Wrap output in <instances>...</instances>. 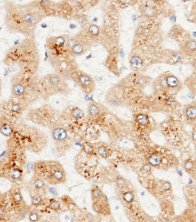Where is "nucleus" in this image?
I'll use <instances>...</instances> for the list:
<instances>
[{"label": "nucleus", "mask_w": 196, "mask_h": 222, "mask_svg": "<svg viewBox=\"0 0 196 222\" xmlns=\"http://www.w3.org/2000/svg\"><path fill=\"white\" fill-rule=\"evenodd\" d=\"M42 97H50L57 93L64 92V79L59 74H47L40 83Z\"/></svg>", "instance_id": "nucleus-6"}, {"label": "nucleus", "mask_w": 196, "mask_h": 222, "mask_svg": "<svg viewBox=\"0 0 196 222\" xmlns=\"http://www.w3.org/2000/svg\"><path fill=\"white\" fill-rule=\"evenodd\" d=\"M31 198V207L36 208L37 209L42 208L45 206V203L46 200V196L42 195H33Z\"/></svg>", "instance_id": "nucleus-14"}, {"label": "nucleus", "mask_w": 196, "mask_h": 222, "mask_svg": "<svg viewBox=\"0 0 196 222\" xmlns=\"http://www.w3.org/2000/svg\"><path fill=\"white\" fill-rule=\"evenodd\" d=\"M135 120L141 126H147L149 124V118L144 114H139L135 117Z\"/></svg>", "instance_id": "nucleus-26"}, {"label": "nucleus", "mask_w": 196, "mask_h": 222, "mask_svg": "<svg viewBox=\"0 0 196 222\" xmlns=\"http://www.w3.org/2000/svg\"><path fill=\"white\" fill-rule=\"evenodd\" d=\"M97 20H98L97 18H95L93 19V22H96V21H97Z\"/></svg>", "instance_id": "nucleus-41"}, {"label": "nucleus", "mask_w": 196, "mask_h": 222, "mask_svg": "<svg viewBox=\"0 0 196 222\" xmlns=\"http://www.w3.org/2000/svg\"><path fill=\"white\" fill-rule=\"evenodd\" d=\"M166 81H167V84L169 86V87L171 88H178L181 87V82L178 79V78H176L175 76L174 75H167L166 76Z\"/></svg>", "instance_id": "nucleus-18"}, {"label": "nucleus", "mask_w": 196, "mask_h": 222, "mask_svg": "<svg viewBox=\"0 0 196 222\" xmlns=\"http://www.w3.org/2000/svg\"><path fill=\"white\" fill-rule=\"evenodd\" d=\"M9 201L15 213L19 218L23 219L27 216L28 210L31 206H28L25 201L19 184L15 183V186L11 188L9 192Z\"/></svg>", "instance_id": "nucleus-7"}, {"label": "nucleus", "mask_w": 196, "mask_h": 222, "mask_svg": "<svg viewBox=\"0 0 196 222\" xmlns=\"http://www.w3.org/2000/svg\"><path fill=\"white\" fill-rule=\"evenodd\" d=\"M83 150L84 151V153H86L87 155H95L96 154V151H95V148L94 147L89 144V143H84V146H83Z\"/></svg>", "instance_id": "nucleus-30"}, {"label": "nucleus", "mask_w": 196, "mask_h": 222, "mask_svg": "<svg viewBox=\"0 0 196 222\" xmlns=\"http://www.w3.org/2000/svg\"><path fill=\"white\" fill-rule=\"evenodd\" d=\"M57 112L49 105H43L37 108H31L27 111L25 119L40 127H49L57 122Z\"/></svg>", "instance_id": "nucleus-5"}, {"label": "nucleus", "mask_w": 196, "mask_h": 222, "mask_svg": "<svg viewBox=\"0 0 196 222\" xmlns=\"http://www.w3.org/2000/svg\"><path fill=\"white\" fill-rule=\"evenodd\" d=\"M69 27H70L71 29H73V28H76V25H74V24H70Z\"/></svg>", "instance_id": "nucleus-39"}, {"label": "nucleus", "mask_w": 196, "mask_h": 222, "mask_svg": "<svg viewBox=\"0 0 196 222\" xmlns=\"http://www.w3.org/2000/svg\"><path fill=\"white\" fill-rule=\"evenodd\" d=\"M88 32L89 34L92 36V37H98L99 33H100V28L99 26H97L96 25H90L89 27H88Z\"/></svg>", "instance_id": "nucleus-29"}, {"label": "nucleus", "mask_w": 196, "mask_h": 222, "mask_svg": "<svg viewBox=\"0 0 196 222\" xmlns=\"http://www.w3.org/2000/svg\"><path fill=\"white\" fill-rule=\"evenodd\" d=\"M48 128L50 129L51 138L56 144V147L57 151L61 152L65 150L66 147V143L68 141V132L65 127L63 124L57 121L52 126H50Z\"/></svg>", "instance_id": "nucleus-9"}, {"label": "nucleus", "mask_w": 196, "mask_h": 222, "mask_svg": "<svg viewBox=\"0 0 196 222\" xmlns=\"http://www.w3.org/2000/svg\"><path fill=\"white\" fill-rule=\"evenodd\" d=\"M86 51V47L84 46V43L80 42L77 40V42L75 44V46L70 49V53L73 56H81L83 55L84 52Z\"/></svg>", "instance_id": "nucleus-16"}, {"label": "nucleus", "mask_w": 196, "mask_h": 222, "mask_svg": "<svg viewBox=\"0 0 196 222\" xmlns=\"http://www.w3.org/2000/svg\"><path fill=\"white\" fill-rule=\"evenodd\" d=\"M130 65L133 68H140L143 66V59L139 56H132L130 58Z\"/></svg>", "instance_id": "nucleus-23"}, {"label": "nucleus", "mask_w": 196, "mask_h": 222, "mask_svg": "<svg viewBox=\"0 0 196 222\" xmlns=\"http://www.w3.org/2000/svg\"><path fill=\"white\" fill-rule=\"evenodd\" d=\"M96 153L100 157L107 159L111 155V150H109V148L105 146H99L96 148Z\"/></svg>", "instance_id": "nucleus-20"}, {"label": "nucleus", "mask_w": 196, "mask_h": 222, "mask_svg": "<svg viewBox=\"0 0 196 222\" xmlns=\"http://www.w3.org/2000/svg\"><path fill=\"white\" fill-rule=\"evenodd\" d=\"M148 161H149V164H150L152 167L158 168V167L161 165V163H162V157H161L160 154H157V153L152 154V155L149 157Z\"/></svg>", "instance_id": "nucleus-19"}, {"label": "nucleus", "mask_w": 196, "mask_h": 222, "mask_svg": "<svg viewBox=\"0 0 196 222\" xmlns=\"http://www.w3.org/2000/svg\"><path fill=\"white\" fill-rule=\"evenodd\" d=\"M41 26H42V27H43V28H45V27H46V26H46V25H45V24H44V23H43V24H42V25H41Z\"/></svg>", "instance_id": "nucleus-40"}, {"label": "nucleus", "mask_w": 196, "mask_h": 222, "mask_svg": "<svg viewBox=\"0 0 196 222\" xmlns=\"http://www.w3.org/2000/svg\"><path fill=\"white\" fill-rule=\"evenodd\" d=\"M116 184H117L118 186H120V187H123L124 184H125V180H124L123 178L119 177L117 180H116Z\"/></svg>", "instance_id": "nucleus-35"}, {"label": "nucleus", "mask_w": 196, "mask_h": 222, "mask_svg": "<svg viewBox=\"0 0 196 222\" xmlns=\"http://www.w3.org/2000/svg\"><path fill=\"white\" fill-rule=\"evenodd\" d=\"M73 74H74L75 79L77 82L79 86L82 87L84 92L86 95H90L95 89V80L88 74H86L81 70H76Z\"/></svg>", "instance_id": "nucleus-11"}, {"label": "nucleus", "mask_w": 196, "mask_h": 222, "mask_svg": "<svg viewBox=\"0 0 196 222\" xmlns=\"http://www.w3.org/2000/svg\"><path fill=\"white\" fill-rule=\"evenodd\" d=\"M151 167H152V166H151L150 164H149V165H148V164H147V165H144V166L143 167V170L144 172H150V171H151Z\"/></svg>", "instance_id": "nucleus-37"}, {"label": "nucleus", "mask_w": 196, "mask_h": 222, "mask_svg": "<svg viewBox=\"0 0 196 222\" xmlns=\"http://www.w3.org/2000/svg\"><path fill=\"white\" fill-rule=\"evenodd\" d=\"M193 139L196 141V130H194V132H193Z\"/></svg>", "instance_id": "nucleus-38"}, {"label": "nucleus", "mask_w": 196, "mask_h": 222, "mask_svg": "<svg viewBox=\"0 0 196 222\" xmlns=\"http://www.w3.org/2000/svg\"><path fill=\"white\" fill-rule=\"evenodd\" d=\"M25 170H26V173L27 174H29L31 171H33L34 172V163H32V162H26V164H25Z\"/></svg>", "instance_id": "nucleus-33"}, {"label": "nucleus", "mask_w": 196, "mask_h": 222, "mask_svg": "<svg viewBox=\"0 0 196 222\" xmlns=\"http://www.w3.org/2000/svg\"><path fill=\"white\" fill-rule=\"evenodd\" d=\"M15 135L28 152L40 154L48 145V137L39 127L20 122L16 125Z\"/></svg>", "instance_id": "nucleus-3"}, {"label": "nucleus", "mask_w": 196, "mask_h": 222, "mask_svg": "<svg viewBox=\"0 0 196 222\" xmlns=\"http://www.w3.org/2000/svg\"><path fill=\"white\" fill-rule=\"evenodd\" d=\"M12 63L18 64L22 73L35 75L38 69L40 55L34 38H26L13 49Z\"/></svg>", "instance_id": "nucleus-2"}, {"label": "nucleus", "mask_w": 196, "mask_h": 222, "mask_svg": "<svg viewBox=\"0 0 196 222\" xmlns=\"http://www.w3.org/2000/svg\"><path fill=\"white\" fill-rule=\"evenodd\" d=\"M142 13L144 17H147V18H155L156 16V10L154 7L149 6H143L142 9Z\"/></svg>", "instance_id": "nucleus-22"}, {"label": "nucleus", "mask_w": 196, "mask_h": 222, "mask_svg": "<svg viewBox=\"0 0 196 222\" xmlns=\"http://www.w3.org/2000/svg\"><path fill=\"white\" fill-rule=\"evenodd\" d=\"M185 116L189 119H196V107L194 106H188L185 107L184 110Z\"/></svg>", "instance_id": "nucleus-24"}, {"label": "nucleus", "mask_w": 196, "mask_h": 222, "mask_svg": "<svg viewBox=\"0 0 196 222\" xmlns=\"http://www.w3.org/2000/svg\"><path fill=\"white\" fill-rule=\"evenodd\" d=\"M159 84H160V87L163 89V90H167L169 88V86L167 84V81H166V77H162L161 79L159 80Z\"/></svg>", "instance_id": "nucleus-32"}, {"label": "nucleus", "mask_w": 196, "mask_h": 222, "mask_svg": "<svg viewBox=\"0 0 196 222\" xmlns=\"http://www.w3.org/2000/svg\"><path fill=\"white\" fill-rule=\"evenodd\" d=\"M26 152L27 150L20 142L19 139L15 135L11 136L9 140V146H8L9 160L18 166L25 168L27 162Z\"/></svg>", "instance_id": "nucleus-8"}, {"label": "nucleus", "mask_w": 196, "mask_h": 222, "mask_svg": "<svg viewBox=\"0 0 196 222\" xmlns=\"http://www.w3.org/2000/svg\"><path fill=\"white\" fill-rule=\"evenodd\" d=\"M184 50L187 54H193L196 51V41L194 39L188 40L185 43Z\"/></svg>", "instance_id": "nucleus-21"}, {"label": "nucleus", "mask_w": 196, "mask_h": 222, "mask_svg": "<svg viewBox=\"0 0 196 222\" xmlns=\"http://www.w3.org/2000/svg\"><path fill=\"white\" fill-rule=\"evenodd\" d=\"M94 209L96 210V212H97L99 214H104V215L110 214L108 202H107V200L104 195L100 200L94 201Z\"/></svg>", "instance_id": "nucleus-13"}, {"label": "nucleus", "mask_w": 196, "mask_h": 222, "mask_svg": "<svg viewBox=\"0 0 196 222\" xmlns=\"http://www.w3.org/2000/svg\"><path fill=\"white\" fill-rule=\"evenodd\" d=\"M71 115H72V117H73L74 119H84V111H83L81 108H79V107L73 108V109H72V112H71Z\"/></svg>", "instance_id": "nucleus-28"}, {"label": "nucleus", "mask_w": 196, "mask_h": 222, "mask_svg": "<svg viewBox=\"0 0 196 222\" xmlns=\"http://www.w3.org/2000/svg\"><path fill=\"white\" fill-rule=\"evenodd\" d=\"M78 21L81 25H85L86 24V18L84 16H80L78 18Z\"/></svg>", "instance_id": "nucleus-36"}, {"label": "nucleus", "mask_w": 196, "mask_h": 222, "mask_svg": "<svg viewBox=\"0 0 196 222\" xmlns=\"http://www.w3.org/2000/svg\"><path fill=\"white\" fill-rule=\"evenodd\" d=\"M27 218H28V220L31 222L40 221L41 219H42L41 212L37 208L30 207V208L28 210V213H27Z\"/></svg>", "instance_id": "nucleus-17"}, {"label": "nucleus", "mask_w": 196, "mask_h": 222, "mask_svg": "<svg viewBox=\"0 0 196 222\" xmlns=\"http://www.w3.org/2000/svg\"><path fill=\"white\" fill-rule=\"evenodd\" d=\"M16 125L17 124H14V122L7 119L1 120V122H0V133L2 135H4L5 137L10 138L15 133Z\"/></svg>", "instance_id": "nucleus-12"}, {"label": "nucleus", "mask_w": 196, "mask_h": 222, "mask_svg": "<svg viewBox=\"0 0 196 222\" xmlns=\"http://www.w3.org/2000/svg\"><path fill=\"white\" fill-rule=\"evenodd\" d=\"M45 12L40 2L26 5H10L7 6L6 23L9 29L18 32L26 38H34L37 26L45 17Z\"/></svg>", "instance_id": "nucleus-1"}, {"label": "nucleus", "mask_w": 196, "mask_h": 222, "mask_svg": "<svg viewBox=\"0 0 196 222\" xmlns=\"http://www.w3.org/2000/svg\"><path fill=\"white\" fill-rule=\"evenodd\" d=\"M194 162L192 161V160H186V161L184 162L183 168H184V169H185L187 172L192 171L193 168H194Z\"/></svg>", "instance_id": "nucleus-31"}, {"label": "nucleus", "mask_w": 196, "mask_h": 222, "mask_svg": "<svg viewBox=\"0 0 196 222\" xmlns=\"http://www.w3.org/2000/svg\"><path fill=\"white\" fill-rule=\"evenodd\" d=\"M163 188L164 190H169V189H171V188H172V186H171L170 182L169 181L163 182Z\"/></svg>", "instance_id": "nucleus-34"}, {"label": "nucleus", "mask_w": 196, "mask_h": 222, "mask_svg": "<svg viewBox=\"0 0 196 222\" xmlns=\"http://www.w3.org/2000/svg\"><path fill=\"white\" fill-rule=\"evenodd\" d=\"M49 186L45 180H43L37 175H33V177L25 183V189L31 197L33 195H42L46 196L48 193Z\"/></svg>", "instance_id": "nucleus-10"}, {"label": "nucleus", "mask_w": 196, "mask_h": 222, "mask_svg": "<svg viewBox=\"0 0 196 222\" xmlns=\"http://www.w3.org/2000/svg\"><path fill=\"white\" fill-rule=\"evenodd\" d=\"M101 106L92 101L89 105H88V108H87V111H88V115L91 117V118H96L100 115L101 113Z\"/></svg>", "instance_id": "nucleus-15"}, {"label": "nucleus", "mask_w": 196, "mask_h": 222, "mask_svg": "<svg viewBox=\"0 0 196 222\" xmlns=\"http://www.w3.org/2000/svg\"><path fill=\"white\" fill-rule=\"evenodd\" d=\"M154 1H155V2H161L162 0H154Z\"/></svg>", "instance_id": "nucleus-42"}, {"label": "nucleus", "mask_w": 196, "mask_h": 222, "mask_svg": "<svg viewBox=\"0 0 196 222\" xmlns=\"http://www.w3.org/2000/svg\"><path fill=\"white\" fill-rule=\"evenodd\" d=\"M122 198H123V201L130 204V203H133L135 200V194L131 191H125L123 193Z\"/></svg>", "instance_id": "nucleus-27"}, {"label": "nucleus", "mask_w": 196, "mask_h": 222, "mask_svg": "<svg viewBox=\"0 0 196 222\" xmlns=\"http://www.w3.org/2000/svg\"><path fill=\"white\" fill-rule=\"evenodd\" d=\"M91 195H92V200L93 201H96L100 200L103 196H104V193L103 191L96 187V186H94L93 188H92V191H91Z\"/></svg>", "instance_id": "nucleus-25"}, {"label": "nucleus", "mask_w": 196, "mask_h": 222, "mask_svg": "<svg viewBox=\"0 0 196 222\" xmlns=\"http://www.w3.org/2000/svg\"><path fill=\"white\" fill-rule=\"evenodd\" d=\"M34 174L51 186L63 184L66 181V175L63 166L56 160H39L35 162Z\"/></svg>", "instance_id": "nucleus-4"}]
</instances>
